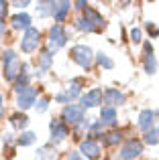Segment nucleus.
<instances>
[{
  "instance_id": "obj_18",
  "label": "nucleus",
  "mask_w": 159,
  "mask_h": 160,
  "mask_svg": "<svg viewBox=\"0 0 159 160\" xmlns=\"http://www.w3.org/2000/svg\"><path fill=\"white\" fill-rule=\"evenodd\" d=\"M37 160H57V152H55V146L53 144H45L37 150L35 154Z\"/></svg>"
},
{
  "instance_id": "obj_3",
  "label": "nucleus",
  "mask_w": 159,
  "mask_h": 160,
  "mask_svg": "<svg viewBox=\"0 0 159 160\" xmlns=\"http://www.w3.org/2000/svg\"><path fill=\"white\" fill-rule=\"evenodd\" d=\"M65 43H68V32H65L63 24L55 22L51 28H49V45H47V49L51 53H55V51H59Z\"/></svg>"
},
{
  "instance_id": "obj_15",
  "label": "nucleus",
  "mask_w": 159,
  "mask_h": 160,
  "mask_svg": "<svg viewBox=\"0 0 159 160\" xmlns=\"http://www.w3.org/2000/svg\"><path fill=\"white\" fill-rule=\"evenodd\" d=\"M31 16L27 14V12H19V14H14L10 18V24L12 28H16V31H27V28H31Z\"/></svg>"
},
{
  "instance_id": "obj_2",
  "label": "nucleus",
  "mask_w": 159,
  "mask_h": 160,
  "mask_svg": "<svg viewBox=\"0 0 159 160\" xmlns=\"http://www.w3.org/2000/svg\"><path fill=\"white\" fill-rule=\"evenodd\" d=\"M69 55H72L74 63H78V65L86 71L90 69L92 63H94V53H92V49L88 47V45H76V47H72Z\"/></svg>"
},
{
  "instance_id": "obj_32",
  "label": "nucleus",
  "mask_w": 159,
  "mask_h": 160,
  "mask_svg": "<svg viewBox=\"0 0 159 160\" xmlns=\"http://www.w3.org/2000/svg\"><path fill=\"white\" fill-rule=\"evenodd\" d=\"M55 102H57V103H69L72 99H69V95L65 93V91H61V93L55 95Z\"/></svg>"
},
{
  "instance_id": "obj_16",
  "label": "nucleus",
  "mask_w": 159,
  "mask_h": 160,
  "mask_svg": "<svg viewBox=\"0 0 159 160\" xmlns=\"http://www.w3.org/2000/svg\"><path fill=\"white\" fill-rule=\"evenodd\" d=\"M84 18H86L88 22H92L96 28H98V31L104 27V18H102V14H100L96 8H90V6L84 8Z\"/></svg>"
},
{
  "instance_id": "obj_6",
  "label": "nucleus",
  "mask_w": 159,
  "mask_h": 160,
  "mask_svg": "<svg viewBox=\"0 0 159 160\" xmlns=\"http://www.w3.org/2000/svg\"><path fill=\"white\" fill-rule=\"evenodd\" d=\"M35 102H37V89L33 85H29V87H25L23 91H19L16 93V106H19V109H29V108H33L35 106Z\"/></svg>"
},
{
  "instance_id": "obj_5",
  "label": "nucleus",
  "mask_w": 159,
  "mask_h": 160,
  "mask_svg": "<svg viewBox=\"0 0 159 160\" xmlns=\"http://www.w3.org/2000/svg\"><path fill=\"white\" fill-rule=\"evenodd\" d=\"M49 132H51V142L53 144H59V142H63L65 138L69 136L68 124H65L63 120H57V118H53V120L49 122Z\"/></svg>"
},
{
  "instance_id": "obj_35",
  "label": "nucleus",
  "mask_w": 159,
  "mask_h": 160,
  "mask_svg": "<svg viewBox=\"0 0 159 160\" xmlns=\"http://www.w3.org/2000/svg\"><path fill=\"white\" fill-rule=\"evenodd\" d=\"M68 160H84V156H80V152H69Z\"/></svg>"
},
{
  "instance_id": "obj_1",
  "label": "nucleus",
  "mask_w": 159,
  "mask_h": 160,
  "mask_svg": "<svg viewBox=\"0 0 159 160\" xmlns=\"http://www.w3.org/2000/svg\"><path fill=\"white\" fill-rule=\"evenodd\" d=\"M2 63H4V79L6 81H14L20 73V59L12 49L2 51Z\"/></svg>"
},
{
  "instance_id": "obj_36",
  "label": "nucleus",
  "mask_w": 159,
  "mask_h": 160,
  "mask_svg": "<svg viewBox=\"0 0 159 160\" xmlns=\"http://www.w3.org/2000/svg\"><path fill=\"white\" fill-rule=\"evenodd\" d=\"M72 6H76L78 10H84V8H88V4H86V2H82V0H80V2H76V4H72Z\"/></svg>"
},
{
  "instance_id": "obj_26",
  "label": "nucleus",
  "mask_w": 159,
  "mask_h": 160,
  "mask_svg": "<svg viewBox=\"0 0 159 160\" xmlns=\"http://www.w3.org/2000/svg\"><path fill=\"white\" fill-rule=\"evenodd\" d=\"M76 28H78V31H84V32H98V28H96L92 22H88L84 16L76 20Z\"/></svg>"
},
{
  "instance_id": "obj_4",
  "label": "nucleus",
  "mask_w": 159,
  "mask_h": 160,
  "mask_svg": "<svg viewBox=\"0 0 159 160\" xmlns=\"http://www.w3.org/2000/svg\"><path fill=\"white\" fill-rule=\"evenodd\" d=\"M39 41H41V32L39 28L31 27L23 32V39H20V51L23 53H35L37 47H39Z\"/></svg>"
},
{
  "instance_id": "obj_24",
  "label": "nucleus",
  "mask_w": 159,
  "mask_h": 160,
  "mask_svg": "<svg viewBox=\"0 0 159 160\" xmlns=\"http://www.w3.org/2000/svg\"><path fill=\"white\" fill-rule=\"evenodd\" d=\"M10 124L14 126L16 130H25L29 126V118L25 116V113H14V116H10Z\"/></svg>"
},
{
  "instance_id": "obj_38",
  "label": "nucleus",
  "mask_w": 159,
  "mask_h": 160,
  "mask_svg": "<svg viewBox=\"0 0 159 160\" xmlns=\"http://www.w3.org/2000/svg\"><path fill=\"white\" fill-rule=\"evenodd\" d=\"M2 118H4V109L0 108V120H2Z\"/></svg>"
},
{
  "instance_id": "obj_17",
  "label": "nucleus",
  "mask_w": 159,
  "mask_h": 160,
  "mask_svg": "<svg viewBox=\"0 0 159 160\" xmlns=\"http://www.w3.org/2000/svg\"><path fill=\"white\" fill-rule=\"evenodd\" d=\"M100 126H116V109L104 106L100 109Z\"/></svg>"
},
{
  "instance_id": "obj_31",
  "label": "nucleus",
  "mask_w": 159,
  "mask_h": 160,
  "mask_svg": "<svg viewBox=\"0 0 159 160\" xmlns=\"http://www.w3.org/2000/svg\"><path fill=\"white\" fill-rule=\"evenodd\" d=\"M131 41L135 45H139L141 41H143V39H141V28H133V31H131Z\"/></svg>"
},
{
  "instance_id": "obj_19",
  "label": "nucleus",
  "mask_w": 159,
  "mask_h": 160,
  "mask_svg": "<svg viewBox=\"0 0 159 160\" xmlns=\"http://www.w3.org/2000/svg\"><path fill=\"white\" fill-rule=\"evenodd\" d=\"M51 63H53V53L49 49H43V53L39 55V75L51 69Z\"/></svg>"
},
{
  "instance_id": "obj_10",
  "label": "nucleus",
  "mask_w": 159,
  "mask_h": 160,
  "mask_svg": "<svg viewBox=\"0 0 159 160\" xmlns=\"http://www.w3.org/2000/svg\"><path fill=\"white\" fill-rule=\"evenodd\" d=\"M143 67H145V73L149 75H155L157 73V59L153 55V45L151 43H145L143 45Z\"/></svg>"
},
{
  "instance_id": "obj_13",
  "label": "nucleus",
  "mask_w": 159,
  "mask_h": 160,
  "mask_svg": "<svg viewBox=\"0 0 159 160\" xmlns=\"http://www.w3.org/2000/svg\"><path fill=\"white\" fill-rule=\"evenodd\" d=\"M69 8H72V2H68V0H61V2H51V16L57 20V24L65 20V16L69 14Z\"/></svg>"
},
{
  "instance_id": "obj_30",
  "label": "nucleus",
  "mask_w": 159,
  "mask_h": 160,
  "mask_svg": "<svg viewBox=\"0 0 159 160\" xmlns=\"http://www.w3.org/2000/svg\"><path fill=\"white\" fill-rule=\"evenodd\" d=\"M145 28H147V32L151 37H159V27H155V22H151V20L145 22Z\"/></svg>"
},
{
  "instance_id": "obj_8",
  "label": "nucleus",
  "mask_w": 159,
  "mask_h": 160,
  "mask_svg": "<svg viewBox=\"0 0 159 160\" xmlns=\"http://www.w3.org/2000/svg\"><path fill=\"white\" fill-rule=\"evenodd\" d=\"M61 120H63L65 124H82L84 122V108L76 106V103H68V106L63 108Z\"/></svg>"
},
{
  "instance_id": "obj_23",
  "label": "nucleus",
  "mask_w": 159,
  "mask_h": 160,
  "mask_svg": "<svg viewBox=\"0 0 159 160\" xmlns=\"http://www.w3.org/2000/svg\"><path fill=\"white\" fill-rule=\"evenodd\" d=\"M94 59H96V63H98L102 69H112V67H114V61H112V59L108 57L106 53H102V51L96 53V55H94Z\"/></svg>"
},
{
  "instance_id": "obj_20",
  "label": "nucleus",
  "mask_w": 159,
  "mask_h": 160,
  "mask_svg": "<svg viewBox=\"0 0 159 160\" xmlns=\"http://www.w3.org/2000/svg\"><path fill=\"white\" fill-rule=\"evenodd\" d=\"M82 85H84V79L82 77H74L69 79V87L65 93L69 95V99H76L78 95H82Z\"/></svg>"
},
{
  "instance_id": "obj_39",
  "label": "nucleus",
  "mask_w": 159,
  "mask_h": 160,
  "mask_svg": "<svg viewBox=\"0 0 159 160\" xmlns=\"http://www.w3.org/2000/svg\"><path fill=\"white\" fill-rule=\"evenodd\" d=\"M2 103H4V98H2V95H0V108H2Z\"/></svg>"
},
{
  "instance_id": "obj_34",
  "label": "nucleus",
  "mask_w": 159,
  "mask_h": 160,
  "mask_svg": "<svg viewBox=\"0 0 159 160\" xmlns=\"http://www.w3.org/2000/svg\"><path fill=\"white\" fill-rule=\"evenodd\" d=\"M4 32H6V22H4V16H0V39L4 37Z\"/></svg>"
},
{
  "instance_id": "obj_22",
  "label": "nucleus",
  "mask_w": 159,
  "mask_h": 160,
  "mask_svg": "<svg viewBox=\"0 0 159 160\" xmlns=\"http://www.w3.org/2000/svg\"><path fill=\"white\" fill-rule=\"evenodd\" d=\"M37 142V134L35 132H20V136L16 138V144L19 146H33Z\"/></svg>"
},
{
  "instance_id": "obj_11",
  "label": "nucleus",
  "mask_w": 159,
  "mask_h": 160,
  "mask_svg": "<svg viewBox=\"0 0 159 160\" xmlns=\"http://www.w3.org/2000/svg\"><path fill=\"white\" fill-rule=\"evenodd\" d=\"M80 156H86L90 160H98L100 158V144L96 140H92V138H88V140H84L82 144H80Z\"/></svg>"
},
{
  "instance_id": "obj_12",
  "label": "nucleus",
  "mask_w": 159,
  "mask_h": 160,
  "mask_svg": "<svg viewBox=\"0 0 159 160\" xmlns=\"http://www.w3.org/2000/svg\"><path fill=\"white\" fill-rule=\"evenodd\" d=\"M80 99H82V106L84 109L86 108H96V106H100L102 103V89H90V91H86V93H82L80 95Z\"/></svg>"
},
{
  "instance_id": "obj_33",
  "label": "nucleus",
  "mask_w": 159,
  "mask_h": 160,
  "mask_svg": "<svg viewBox=\"0 0 159 160\" xmlns=\"http://www.w3.org/2000/svg\"><path fill=\"white\" fill-rule=\"evenodd\" d=\"M4 142H6V144H12V142H16V140H14V134H12V132H6V134H4Z\"/></svg>"
},
{
  "instance_id": "obj_21",
  "label": "nucleus",
  "mask_w": 159,
  "mask_h": 160,
  "mask_svg": "<svg viewBox=\"0 0 159 160\" xmlns=\"http://www.w3.org/2000/svg\"><path fill=\"white\" fill-rule=\"evenodd\" d=\"M12 83H14V93H19V91H23L25 87L31 85V75L29 73H19V77H16Z\"/></svg>"
},
{
  "instance_id": "obj_7",
  "label": "nucleus",
  "mask_w": 159,
  "mask_h": 160,
  "mask_svg": "<svg viewBox=\"0 0 159 160\" xmlns=\"http://www.w3.org/2000/svg\"><path fill=\"white\" fill-rule=\"evenodd\" d=\"M141 152H143V144H141L139 140H135V138H131V140H127V144L120 148L118 156L120 160H135L141 156Z\"/></svg>"
},
{
  "instance_id": "obj_28",
  "label": "nucleus",
  "mask_w": 159,
  "mask_h": 160,
  "mask_svg": "<svg viewBox=\"0 0 159 160\" xmlns=\"http://www.w3.org/2000/svg\"><path fill=\"white\" fill-rule=\"evenodd\" d=\"M35 109H37V113H45L49 109V98L37 99V102H35Z\"/></svg>"
},
{
  "instance_id": "obj_14",
  "label": "nucleus",
  "mask_w": 159,
  "mask_h": 160,
  "mask_svg": "<svg viewBox=\"0 0 159 160\" xmlns=\"http://www.w3.org/2000/svg\"><path fill=\"white\" fill-rule=\"evenodd\" d=\"M155 118H157V113L153 112V109H143V112L139 113V122H137V126H139L143 132H147V130L155 128Z\"/></svg>"
},
{
  "instance_id": "obj_29",
  "label": "nucleus",
  "mask_w": 159,
  "mask_h": 160,
  "mask_svg": "<svg viewBox=\"0 0 159 160\" xmlns=\"http://www.w3.org/2000/svg\"><path fill=\"white\" fill-rule=\"evenodd\" d=\"M37 12H39L41 16L51 14V2H37Z\"/></svg>"
},
{
  "instance_id": "obj_9",
  "label": "nucleus",
  "mask_w": 159,
  "mask_h": 160,
  "mask_svg": "<svg viewBox=\"0 0 159 160\" xmlns=\"http://www.w3.org/2000/svg\"><path fill=\"white\" fill-rule=\"evenodd\" d=\"M102 102L106 103L108 108L123 106V103H127V95H124L123 91L114 89V87H108V89H104V91H102Z\"/></svg>"
},
{
  "instance_id": "obj_27",
  "label": "nucleus",
  "mask_w": 159,
  "mask_h": 160,
  "mask_svg": "<svg viewBox=\"0 0 159 160\" xmlns=\"http://www.w3.org/2000/svg\"><path fill=\"white\" fill-rule=\"evenodd\" d=\"M120 140H123V134L114 130V132H108V134H106V138H104V144H106V146H116Z\"/></svg>"
},
{
  "instance_id": "obj_25",
  "label": "nucleus",
  "mask_w": 159,
  "mask_h": 160,
  "mask_svg": "<svg viewBox=\"0 0 159 160\" xmlns=\"http://www.w3.org/2000/svg\"><path fill=\"white\" fill-rule=\"evenodd\" d=\"M143 142H145V144H151V146L159 144V130L157 128L147 130V132H145V136H143Z\"/></svg>"
},
{
  "instance_id": "obj_37",
  "label": "nucleus",
  "mask_w": 159,
  "mask_h": 160,
  "mask_svg": "<svg viewBox=\"0 0 159 160\" xmlns=\"http://www.w3.org/2000/svg\"><path fill=\"white\" fill-rule=\"evenodd\" d=\"M29 4H31L29 0H23V2H14V6H19V8H27Z\"/></svg>"
}]
</instances>
